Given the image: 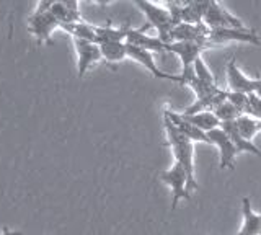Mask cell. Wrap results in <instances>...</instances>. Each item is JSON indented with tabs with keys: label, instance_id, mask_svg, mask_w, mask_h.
Listing matches in <instances>:
<instances>
[{
	"label": "cell",
	"instance_id": "obj_1",
	"mask_svg": "<svg viewBox=\"0 0 261 235\" xmlns=\"http://www.w3.org/2000/svg\"><path fill=\"white\" fill-rule=\"evenodd\" d=\"M163 127H165L167 141L171 152H173L175 162L185 168V172L188 175L190 190H198L199 185L196 181V173H194V142L188 139L185 134L179 133L167 118H163Z\"/></svg>",
	"mask_w": 261,
	"mask_h": 235
},
{
	"label": "cell",
	"instance_id": "obj_2",
	"mask_svg": "<svg viewBox=\"0 0 261 235\" xmlns=\"http://www.w3.org/2000/svg\"><path fill=\"white\" fill-rule=\"evenodd\" d=\"M137 9H141L145 15L147 21L157 30L159 38L165 44L171 43V35L175 30V21L171 18V13L167 9V5H159V4H150V2H136Z\"/></svg>",
	"mask_w": 261,
	"mask_h": 235
},
{
	"label": "cell",
	"instance_id": "obj_3",
	"mask_svg": "<svg viewBox=\"0 0 261 235\" xmlns=\"http://www.w3.org/2000/svg\"><path fill=\"white\" fill-rule=\"evenodd\" d=\"M51 2H41L38 4L36 10L30 15L28 18V31L38 39L41 44H51V35L56 28H59V21L49 10Z\"/></svg>",
	"mask_w": 261,
	"mask_h": 235
},
{
	"label": "cell",
	"instance_id": "obj_4",
	"mask_svg": "<svg viewBox=\"0 0 261 235\" xmlns=\"http://www.w3.org/2000/svg\"><path fill=\"white\" fill-rule=\"evenodd\" d=\"M162 183H165L171 191V209H176L179 201L190 199V183H188V175L185 168L173 162L168 170L160 173Z\"/></svg>",
	"mask_w": 261,
	"mask_h": 235
},
{
	"label": "cell",
	"instance_id": "obj_5",
	"mask_svg": "<svg viewBox=\"0 0 261 235\" xmlns=\"http://www.w3.org/2000/svg\"><path fill=\"white\" fill-rule=\"evenodd\" d=\"M204 47H206V44L198 41H175L167 44V53H175L179 58V62H181V74L178 75V84L190 74H193V66L201 58Z\"/></svg>",
	"mask_w": 261,
	"mask_h": 235
},
{
	"label": "cell",
	"instance_id": "obj_6",
	"mask_svg": "<svg viewBox=\"0 0 261 235\" xmlns=\"http://www.w3.org/2000/svg\"><path fill=\"white\" fill-rule=\"evenodd\" d=\"M202 23L209 30H222V28H239L247 30L248 27L243 25L240 18H237L233 13H230L227 9H224L219 2H209L207 10L204 13Z\"/></svg>",
	"mask_w": 261,
	"mask_h": 235
},
{
	"label": "cell",
	"instance_id": "obj_7",
	"mask_svg": "<svg viewBox=\"0 0 261 235\" xmlns=\"http://www.w3.org/2000/svg\"><path fill=\"white\" fill-rule=\"evenodd\" d=\"M248 43V44H261L259 36L251 28L239 30V28H222V30H209L207 47L225 44V43Z\"/></svg>",
	"mask_w": 261,
	"mask_h": 235
},
{
	"label": "cell",
	"instance_id": "obj_8",
	"mask_svg": "<svg viewBox=\"0 0 261 235\" xmlns=\"http://www.w3.org/2000/svg\"><path fill=\"white\" fill-rule=\"evenodd\" d=\"M209 142L216 145L219 149V167L220 170H233L235 167V157L239 150H237L235 144L222 127H217L214 131L207 133Z\"/></svg>",
	"mask_w": 261,
	"mask_h": 235
},
{
	"label": "cell",
	"instance_id": "obj_9",
	"mask_svg": "<svg viewBox=\"0 0 261 235\" xmlns=\"http://www.w3.org/2000/svg\"><path fill=\"white\" fill-rule=\"evenodd\" d=\"M225 75H227V82L230 87V92H240V93H256L261 87V77L250 79L243 74L240 67L237 66L235 58H230L227 61V67H225Z\"/></svg>",
	"mask_w": 261,
	"mask_h": 235
},
{
	"label": "cell",
	"instance_id": "obj_10",
	"mask_svg": "<svg viewBox=\"0 0 261 235\" xmlns=\"http://www.w3.org/2000/svg\"><path fill=\"white\" fill-rule=\"evenodd\" d=\"M73 47H75L77 53V74L79 79H84L88 69L103 59L100 44L84 41V39H73Z\"/></svg>",
	"mask_w": 261,
	"mask_h": 235
},
{
	"label": "cell",
	"instance_id": "obj_11",
	"mask_svg": "<svg viewBox=\"0 0 261 235\" xmlns=\"http://www.w3.org/2000/svg\"><path fill=\"white\" fill-rule=\"evenodd\" d=\"M126 49H127V58L136 61L137 64H141V66L149 70L153 77L168 79V80H173V82H178V75L167 74V72H163V70L159 69V66L153 61V53L145 51V49H142V47H137V46H133V44H127V43H126Z\"/></svg>",
	"mask_w": 261,
	"mask_h": 235
},
{
	"label": "cell",
	"instance_id": "obj_12",
	"mask_svg": "<svg viewBox=\"0 0 261 235\" xmlns=\"http://www.w3.org/2000/svg\"><path fill=\"white\" fill-rule=\"evenodd\" d=\"M163 118H167L171 124H173L179 133L185 134L188 139L193 141V142H204V144H211L209 142V137L207 133L201 131L199 127H196L193 123H190L181 113H175L171 110H165L163 111Z\"/></svg>",
	"mask_w": 261,
	"mask_h": 235
},
{
	"label": "cell",
	"instance_id": "obj_13",
	"mask_svg": "<svg viewBox=\"0 0 261 235\" xmlns=\"http://www.w3.org/2000/svg\"><path fill=\"white\" fill-rule=\"evenodd\" d=\"M126 43L137 46V47H142V49L150 51V53H167V44L163 43L159 36L153 38V36L145 35L144 28H133L130 27Z\"/></svg>",
	"mask_w": 261,
	"mask_h": 235
},
{
	"label": "cell",
	"instance_id": "obj_14",
	"mask_svg": "<svg viewBox=\"0 0 261 235\" xmlns=\"http://www.w3.org/2000/svg\"><path fill=\"white\" fill-rule=\"evenodd\" d=\"M49 10L56 17V20L59 21V25L82 21V15L77 2H51L49 4Z\"/></svg>",
	"mask_w": 261,
	"mask_h": 235
},
{
	"label": "cell",
	"instance_id": "obj_15",
	"mask_svg": "<svg viewBox=\"0 0 261 235\" xmlns=\"http://www.w3.org/2000/svg\"><path fill=\"white\" fill-rule=\"evenodd\" d=\"M243 224L235 235H261V214L255 213L248 198H242Z\"/></svg>",
	"mask_w": 261,
	"mask_h": 235
},
{
	"label": "cell",
	"instance_id": "obj_16",
	"mask_svg": "<svg viewBox=\"0 0 261 235\" xmlns=\"http://www.w3.org/2000/svg\"><path fill=\"white\" fill-rule=\"evenodd\" d=\"M130 25L126 23L122 27H113L111 21L106 23L105 27H96V44H105V43H126L127 35H129Z\"/></svg>",
	"mask_w": 261,
	"mask_h": 235
},
{
	"label": "cell",
	"instance_id": "obj_17",
	"mask_svg": "<svg viewBox=\"0 0 261 235\" xmlns=\"http://www.w3.org/2000/svg\"><path fill=\"white\" fill-rule=\"evenodd\" d=\"M220 127H222L224 131L227 133V136L230 137L232 142L235 144V147H237V150H239V152H247V153H253V155L261 157V150L256 147L255 144H253V141H247L239 133L235 121H233V123H222V124H220Z\"/></svg>",
	"mask_w": 261,
	"mask_h": 235
},
{
	"label": "cell",
	"instance_id": "obj_18",
	"mask_svg": "<svg viewBox=\"0 0 261 235\" xmlns=\"http://www.w3.org/2000/svg\"><path fill=\"white\" fill-rule=\"evenodd\" d=\"M61 30L65 33H69L72 39H84V41H92L95 43L96 39V27L88 25L84 20L75 21V23H67V25H61Z\"/></svg>",
	"mask_w": 261,
	"mask_h": 235
},
{
	"label": "cell",
	"instance_id": "obj_19",
	"mask_svg": "<svg viewBox=\"0 0 261 235\" xmlns=\"http://www.w3.org/2000/svg\"><path fill=\"white\" fill-rule=\"evenodd\" d=\"M183 116L204 133H211L214 129L220 127V121L214 115V111H201V113H194V115H183Z\"/></svg>",
	"mask_w": 261,
	"mask_h": 235
},
{
	"label": "cell",
	"instance_id": "obj_20",
	"mask_svg": "<svg viewBox=\"0 0 261 235\" xmlns=\"http://www.w3.org/2000/svg\"><path fill=\"white\" fill-rule=\"evenodd\" d=\"M100 49L106 64H119L127 58L126 43H105L100 44Z\"/></svg>",
	"mask_w": 261,
	"mask_h": 235
},
{
	"label": "cell",
	"instance_id": "obj_21",
	"mask_svg": "<svg viewBox=\"0 0 261 235\" xmlns=\"http://www.w3.org/2000/svg\"><path fill=\"white\" fill-rule=\"evenodd\" d=\"M235 124H237V129H239V133L247 141H253V137L258 133H261V119H256L248 115H242L235 121Z\"/></svg>",
	"mask_w": 261,
	"mask_h": 235
},
{
	"label": "cell",
	"instance_id": "obj_22",
	"mask_svg": "<svg viewBox=\"0 0 261 235\" xmlns=\"http://www.w3.org/2000/svg\"><path fill=\"white\" fill-rule=\"evenodd\" d=\"M214 115L220 121V124H222V123H233V121H237L242 116L240 111L237 110L228 100L222 101V103L219 105V107L214 108Z\"/></svg>",
	"mask_w": 261,
	"mask_h": 235
},
{
	"label": "cell",
	"instance_id": "obj_23",
	"mask_svg": "<svg viewBox=\"0 0 261 235\" xmlns=\"http://www.w3.org/2000/svg\"><path fill=\"white\" fill-rule=\"evenodd\" d=\"M193 70H194V75L198 77L201 82L207 84V85H216V79H214V75H212V72L209 70V67L206 66V62H204L202 56L194 62Z\"/></svg>",
	"mask_w": 261,
	"mask_h": 235
},
{
	"label": "cell",
	"instance_id": "obj_24",
	"mask_svg": "<svg viewBox=\"0 0 261 235\" xmlns=\"http://www.w3.org/2000/svg\"><path fill=\"white\" fill-rule=\"evenodd\" d=\"M227 100L240 111V115H247L248 111V95L240 92H227Z\"/></svg>",
	"mask_w": 261,
	"mask_h": 235
},
{
	"label": "cell",
	"instance_id": "obj_25",
	"mask_svg": "<svg viewBox=\"0 0 261 235\" xmlns=\"http://www.w3.org/2000/svg\"><path fill=\"white\" fill-rule=\"evenodd\" d=\"M248 116H253L256 119H261V98L256 93H250L248 95Z\"/></svg>",
	"mask_w": 261,
	"mask_h": 235
},
{
	"label": "cell",
	"instance_id": "obj_26",
	"mask_svg": "<svg viewBox=\"0 0 261 235\" xmlns=\"http://www.w3.org/2000/svg\"><path fill=\"white\" fill-rule=\"evenodd\" d=\"M2 235H23V233H21V232H18V230H10V229H8V227H4Z\"/></svg>",
	"mask_w": 261,
	"mask_h": 235
},
{
	"label": "cell",
	"instance_id": "obj_27",
	"mask_svg": "<svg viewBox=\"0 0 261 235\" xmlns=\"http://www.w3.org/2000/svg\"><path fill=\"white\" fill-rule=\"evenodd\" d=\"M256 95H258V96H259V98H261V87H259V90L256 92Z\"/></svg>",
	"mask_w": 261,
	"mask_h": 235
}]
</instances>
